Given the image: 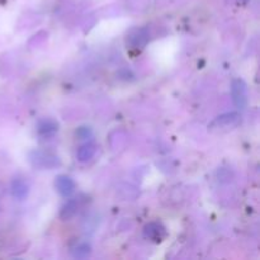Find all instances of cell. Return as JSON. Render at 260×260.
Listing matches in <instances>:
<instances>
[{"instance_id": "11", "label": "cell", "mask_w": 260, "mask_h": 260, "mask_svg": "<svg viewBox=\"0 0 260 260\" xmlns=\"http://www.w3.org/2000/svg\"><path fill=\"white\" fill-rule=\"evenodd\" d=\"M90 253H91V246L86 243L79 244V245L73 250V255L78 259L88 258V256L90 255Z\"/></svg>"}, {"instance_id": "8", "label": "cell", "mask_w": 260, "mask_h": 260, "mask_svg": "<svg viewBox=\"0 0 260 260\" xmlns=\"http://www.w3.org/2000/svg\"><path fill=\"white\" fill-rule=\"evenodd\" d=\"M95 152H96L95 144H93V142H86V144H84L83 146L79 147L76 157H78L79 161L85 162V161H89V160L93 159L94 155H95Z\"/></svg>"}, {"instance_id": "4", "label": "cell", "mask_w": 260, "mask_h": 260, "mask_svg": "<svg viewBox=\"0 0 260 260\" xmlns=\"http://www.w3.org/2000/svg\"><path fill=\"white\" fill-rule=\"evenodd\" d=\"M144 236L154 243H161L167 238V229L159 222H150L145 226Z\"/></svg>"}, {"instance_id": "12", "label": "cell", "mask_w": 260, "mask_h": 260, "mask_svg": "<svg viewBox=\"0 0 260 260\" xmlns=\"http://www.w3.org/2000/svg\"><path fill=\"white\" fill-rule=\"evenodd\" d=\"M78 135L81 137V139H86L88 135H90V129H88L86 127H81V128H79Z\"/></svg>"}, {"instance_id": "9", "label": "cell", "mask_w": 260, "mask_h": 260, "mask_svg": "<svg viewBox=\"0 0 260 260\" xmlns=\"http://www.w3.org/2000/svg\"><path fill=\"white\" fill-rule=\"evenodd\" d=\"M76 211H78V202H76L75 200L68 201V202L63 205L62 210H61L60 217L65 221L70 220L71 217H74V216H75Z\"/></svg>"}, {"instance_id": "1", "label": "cell", "mask_w": 260, "mask_h": 260, "mask_svg": "<svg viewBox=\"0 0 260 260\" xmlns=\"http://www.w3.org/2000/svg\"><path fill=\"white\" fill-rule=\"evenodd\" d=\"M30 161L35 167L42 168V169H52L60 165L57 156L43 151H33L30 154Z\"/></svg>"}, {"instance_id": "6", "label": "cell", "mask_w": 260, "mask_h": 260, "mask_svg": "<svg viewBox=\"0 0 260 260\" xmlns=\"http://www.w3.org/2000/svg\"><path fill=\"white\" fill-rule=\"evenodd\" d=\"M55 187L61 196L70 197L75 190V183L68 175H58V177H56Z\"/></svg>"}, {"instance_id": "7", "label": "cell", "mask_w": 260, "mask_h": 260, "mask_svg": "<svg viewBox=\"0 0 260 260\" xmlns=\"http://www.w3.org/2000/svg\"><path fill=\"white\" fill-rule=\"evenodd\" d=\"M10 190H12V194L15 200L23 201L29 193V185L22 178H15L10 185Z\"/></svg>"}, {"instance_id": "2", "label": "cell", "mask_w": 260, "mask_h": 260, "mask_svg": "<svg viewBox=\"0 0 260 260\" xmlns=\"http://www.w3.org/2000/svg\"><path fill=\"white\" fill-rule=\"evenodd\" d=\"M231 95H233L234 104L238 108H245L248 102V94H246V84L243 79H235L231 84Z\"/></svg>"}, {"instance_id": "5", "label": "cell", "mask_w": 260, "mask_h": 260, "mask_svg": "<svg viewBox=\"0 0 260 260\" xmlns=\"http://www.w3.org/2000/svg\"><path fill=\"white\" fill-rule=\"evenodd\" d=\"M239 114L235 112H231V113H225L222 116L217 117L215 121L211 123L210 128H230V127L236 126L239 123Z\"/></svg>"}, {"instance_id": "3", "label": "cell", "mask_w": 260, "mask_h": 260, "mask_svg": "<svg viewBox=\"0 0 260 260\" xmlns=\"http://www.w3.org/2000/svg\"><path fill=\"white\" fill-rule=\"evenodd\" d=\"M147 42H149V32L145 28H137L127 36V45L135 50H141Z\"/></svg>"}, {"instance_id": "10", "label": "cell", "mask_w": 260, "mask_h": 260, "mask_svg": "<svg viewBox=\"0 0 260 260\" xmlns=\"http://www.w3.org/2000/svg\"><path fill=\"white\" fill-rule=\"evenodd\" d=\"M58 129V124L51 119H45L38 123V134L40 135H52Z\"/></svg>"}]
</instances>
